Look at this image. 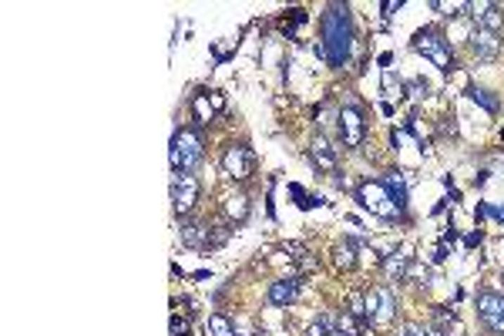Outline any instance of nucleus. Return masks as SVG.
<instances>
[{
	"instance_id": "nucleus-30",
	"label": "nucleus",
	"mask_w": 504,
	"mask_h": 336,
	"mask_svg": "<svg viewBox=\"0 0 504 336\" xmlns=\"http://www.w3.org/2000/svg\"><path fill=\"white\" fill-rule=\"evenodd\" d=\"M172 336H192L188 333V323H182L179 316H175V320H172Z\"/></svg>"
},
{
	"instance_id": "nucleus-9",
	"label": "nucleus",
	"mask_w": 504,
	"mask_h": 336,
	"mask_svg": "<svg viewBox=\"0 0 504 336\" xmlns=\"http://www.w3.org/2000/svg\"><path fill=\"white\" fill-rule=\"evenodd\" d=\"M222 172L229 179H249L252 175V152L245 145H229L222 155Z\"/></svg>"
},
{
	"instance_id": "nucleus-21",
	"label": "nucleus",
	"mask_w": 504,
	"mask_h": 336,
	"mask_svg": "<svg viewBox=\"0 0 504 336\" xmlns=\"http://www.w3.org/2000/svg\"><path fill=\"white\" fill-rule=\"evenodd\" d=\"M209 333H212V336H235V326L229 323V316L212 313V316H209Z\"/></svg>"
},
{
	"instance_id": "nucleus-20",
	"label": "nucleus",
	"mask_w": 504,
	"mask_h": 336,
	"mask_svg": "<svg viewBox=\"0 0 504 336\" xmlns=\"http://www.w3.org/2000/svg\"><path fill=\"white\" fill-rule=\"evenodd\" d=\"M467 98H471L474 105H481L484 111H491V115H494V111L501 108V101H498V98H494V94H491L488 88H477V84H471V88H467Z\"/></svg>"
},
{
	"instance_id": "nucleus-8",
	"label": "nucleus",
	"mask_w": 504,
	"mask_h": 336,
	"mask_svg": "<svg viewBox=\"0 0 504 336\" xmlns=\"http://www.w3.org/2000/svg\"><path fill=\"white\" fill-rule=\"evenodd\" d=\"M195 202H199V182H195V175H175V179H172V205H175V212L188 215Z\"/></svg>"
},
{
	"instance_id": "nucleus-23",
	"label": "nucleus",
	"mask_w": 504,
	"mask_h": 336,
	"mask_svg": "<svg viewBox=\"0 0 504 336\" xmlns=\"http://www.w3.org/2000/svg\"><path fill=\"white\" fill-rule=\"evenodd\" d=\"M290 195L296 199V205H299V209H313V205H323V199H316V195H306V188H303V185H296V182L290 185Z\"/></svg>"
},
{
	"instance_id": "nucleus-33",
	"label": "nucleus",
	"mask_w": 504,
	"mask_h": 336,
	"mask_svg": "<svg viewBox=\"0 0 504 336\" xmlns=\"http://www.w3.org/2000/svg\"><path fill=\"white\" fill-rule=\"evenodd\" d=\"M481 239H484V232H471V235H467L464 243H467V245H477V243H481Z\"/></svg>"
},
{
	"instance_id": "nucleus-6",
	"label": "nucleus",
	"mask_w": 504,
	"mask_h": 336,
	"mask_svg": "<svg viewBox=\"0 0 504 336\" xmlns=\"http://www.w3.org/2000/svg\"><path fill=\"white\" fill-rule=\"evenodd\" d=\"M336 128H340V141L347 148H360L363 138H367V124H363V111L356 105H347L336 118Z\"/></svg>"
},
{
	"instance_id": "nucleus-3",
	"label": "nucleus",
	"mask_w": 504,
	"mask_h": 336,
	"mask_svg": "<svg viewBox=\"0 0 504 336\" xmlns=\"http://www.w3.org/2000/svg\"><path fill=\"white\" fill-rule=\"evenodd\" d=\"M413 51H417V54H424L427 61H434L444 75H451V71L458 67V64H454V54H451V44H447V37H444L437 27H424V31L413 34Z\"/></svg>"
},
{
	"instance_id": "nucleus-13",
	"label": "nucleus",
	"mask_w": 504,
	"mask_h": 336,
	"mask_svg": "<svg viewBox=\"0 0 504 336\" xmlns=\"http://www.w3.org/2000/svg\"><path fill=\"white\" fill-rule=\"evenodd\" d=\"M313 162L320 172H336V148L323 135H316V141H313Z\"/></svg>"
},
{
	"instance_id": "nucleus-2",
	"label": "nucleus",
	"mask_w": 504,
	"mask_h": 336,
	"mask_svg": "<svg viewBox=\"0 0 504 336\" xmlns=\"http://www.w3.org/2000/svg\"><path fill=\"white\" fill-rule=\"evenodd\" d=\"M168 162L175 175H192V168L202 162V138L192 128H182L172 135V148H168Z\"/></svg>"
},
{
	"instance_id": "nucleus-10",
	"label": "nucleus",
	"mask_w": 504,
	"mask_h": 336,
	"mask_svg": "<svg viewBox=\"0 0 504 336\" xmlns=\"http://www.w3.org/2000/svg\"><path fill=\"white\" fill-rule=\"evenodd\" d=\"M471 14H474V24L481 31H491V34H501L504 27V14L498 4H471Z\"/></svg>"
},
{
	"instance_id": "nucleus-7",
	"label": "nucleus",
	"mask_w": 504,
	"mask_h": 336,
	"mask_svg": "<svg viewBox=\"0 0 504 336\" xmlns=\"http://www.w3.org/2000/svg\"><path fill=\"white\" fill-rule=\"evenodd\" d=\"M477 313L491 333L504 336V292H477Z\"/></svg>"
},
{
	"instance_id": "nucleus-17",
	"label": "nucleus",
	"mask_w": 504,
	"mask_h": 336,
	"mask_svg": "<svg viewBox=\"0 0 504 336\" xmlns=\"http://www.w3.org/2000/svg\"><path fill=\"white\" fill-rule=\"evenodd\" d=\"M192 111H195V122H199V124H209L219 108H215V101H209V94L199 91L195 98H192Z\"/></svg>"
},
{
	"instance_id": "nucleus-24",
	"label": "nucleus",
	"mask_w": 504,
	"mask_h": 336,
	"mask_svg": "<svg viewBox=\"0 0 504 336\" xmlns=\"http://www.w3.org/2000/svg\"><path fill=\"white\" fill-rule=\"evenodd\" d=\"M407 276L413 279V286H420V290H427V286H430V269H427V266H417V262H411Z\"/></svg>"
},
{
	"instance_id": "nucleus-16",
	"label": "nucleus",
	"mask_w": 504,
	"mask_h": 336,
	"mask_svg": "<svg viewBox=\"0 0 504 336\" xmlns=\"http://www.w3.org/2000/svg\"><path fill=\"white\" fill-rule=\"evenodd\" d=\"M333 262H336V269H343V273L353 269V266H356V243H353V239H343V243L333 249Z\"/></svg>"
},
{
	"instance_id": "nucleus-26",
	"label": "nucleus",
	"mask_w": 504,
	"mask_h": 336,
	"mask_svg": "<svg viewBox=\"0 0 504 336\" xmlns=\"http://www.w3.org/2000/svg\"><path fill=\"white\" fill-rule=\"evenodd\" d=\"M407 94H413V98H427L430 84L424 81V77H411V81H407Z\"/></svg>"
},
{
	"instance_id": "nucleus-1",
	"label": "nucleus",
	"mask_w": 504,
	"mask_h": 336,
	"mask_svg": "<svg viewBox=\"0 0 504 336\" xmlns=\"http://www.w3.org/2000/svg\"><path fill=\"white\" fill-rule=\"evenodd\" d=\"M323 47H326V61L330 67H347L353 51V17L350 7L333 4L323 14Z\"/></svg>"
},
{
	"instance_id": "nucleus-29",
	"label": "nucleus",
	"mask_w": 504,
	"mask_h": 336,
	"mask_svg": "<svg viewBox=\"0 0 504 336\" xmlns=\"http://www.w3.org/2000/svg\"><path fill=\"white\" fill-rule=\"evenodd\" d=\"M397 336H434L430 330H424V326H403Z\"/></svg>"
},
{
	"instance_id": "nucleus-31",
	"label": "nucleus",
	"mask_w": 504,
	"mask_h": 336,
	"mask_svg": "<svg viewBox=\"0 0 504 336\" xmlns=\"http://www.w3.org/2000/svg\"><path fill=\"white\" fill-rule=\"evenodd\" d=\"M306 336H336V333H330V330H326V323H313V326H309V333Z\"/></svg>"
},
{
	"instance_id": "nucleus-18",
	"label": "nucleus",
	"mask_w": 504,
	"mask_h": 336,
	"mask_svg": "<svg viewBox=\"0 0 504 336\" xmlns=\"http://www.w3.org/2000/svg\"><path fill=\"white\" fill-rule=\"evenodd\" d=\"M383 185H387L390 199L397 202V209L403 212V209H407V179H403V175H390V179H387Z\"/></svg>"
},
{
	"instance_id": "nucleus-11",
	"label": "nucleus",
	"mask_w": 504,
	"mask_h": 336,
	"mask_svg": "<svg viewBox=\"0 0 504 336\" xmlns=\"http://www.w3.org/2000/svg\"><path fill=\"white\" fill-rule=\"evenodd\" d=\"M471 51L477 54V58H481V61H494V58L501 54V41H498V34L474 27V34H471Z\"/></svg>"
},
{
	"instance_id": "nucleus-15",
	"label": "nucleus",
	"mask_w": 504,
	"mask_h": 336,
	"mask_svg": "<svg viewBox=\"0 0 504 336\" xmlns=\"http://www.w3.org/2000/svg\"><path fill=\"white\" fill-rule=\"evenodd\" d=\"M407 269H411V259L403 256V252H390L387 259H383V273L390 283H400V279H407Z\"/></svg>"
},
{
	"instance_id": "nucleus-4",
	"label": "nucleus",
	"mask_w": 504,
	"mask_h": 336,
	"mask_svg": "<svg viewBox=\"0 0 504 336\" xmlns=\"http://www.w3.org/2000/svg\"><path fill=\"white\" fill-rule=\"evenodd\" d=\"M356 202L367 209L370 215H377V219H383V222H394V219H400V209L397 202L390 199V192H387V185L383 182H360L356 185Z\"/></svg>"
},
{
	"instance_id": "nucleus-22",
	"label": "nucleus",
	"mask_w": 504,
	"mask_h": 336,
	"mask_svg": "<svg viewBox=\"0 0 504 336\" xmlns=\"http://www.w3.org/2000/svg\"><path fill=\"white\" fill-rule=\"evenodd\" d=\"M333 333L336 336H360V323H356V316H350V313H340Z\"/></svg>"
},
{
	"instance_id": "nucleus-19",
	"label": "nucleus",
	"mask_w": 504,
	"mask_h": 336,
	"mask_svg": "<svg viewBox=\"0 0 504 336\" xmlns=\"http://www.w3.org/2000/svg\"><path fill=\"white\" fill-rule=\"evenodd\" d=\"M222 212H226V219L243 222L245 215H249V199H245V195H229V199L222 202Z\"/></svg>"
},
{
	"instance_id": "nucleus-27",
	"label": "nucleus",
	"mask_w": 504,
	"mask_h": 336,
	"mask_svg": "<svg viewBox=\"0 0 504 336\" xmlns=\"http://www.w3.org/2000/svg\"><path fill=\"white\" fill-rule=\"evenodd\" d=\"M350 316H356V320H367V303H363V292H353V296H350Z\"/></svg>"
},
{
	"instance_id": "nucleus-34",
	"label": "nucleus",
	"mask_w": 504,
	"mask_h": 336,
	"mask_svg": "<svg viewBox=\"0 0 504 336\" xmlns=\"http://www.w3.org/2000/svg\"><path fill=\"white\" fill-rule=\"evenodd\" d=\"M494 219H501V222H504V205H501V209H498V212H494Z\"/></svg>"
},
{
	"instance_id": "nucleus-25",
	"label": "nucleus",
	"mask_w": 504,
	"mask_h": 336,
	"mask_svg": "<svg viewBox=\"0 0 504 336\" xmlns=\"http://www.w3.org/2000/svg\"><path fill=\"white\" fill-rule=\"evenodd\" d=\"M383 91L390 94V98H400V94H403V81H400V77H394V71H390V67L383 71Z\"/></svg>"
},
{
	"instance_id": "nucleus-32",
	"label": "nucleus",
	"mask_w": 504,
	"mask_h": 336,
	"mask_svg": "<svg viewBox=\"0 0 504 336\" xmlns=\"http://www.w3.org/2000/svg\"><path fill=\"white\" fill-rule=\"evenodd\" d=\"M397 7H403L400 0H387V4H383V14L390 17V14H394V11H397Z\"/></svg>"
},
{
	"instance_id": "nucleus-12",
	"label": "nucleus",
	"mask_w": 504,
	"mask_h": 336,
	"mask_svg": "<svg viewBox=\"0 0 504 336\" xmlns=\"http://www.w3.org/2000/svg\"><path fill=\"white\" fill-rule=\"evenodd\" d=\"M299 290H303V279H279V283H273L269 286V303L273 306H290L299 299Z\"/></svg>"
},
{
	"instance_id": "nucleus-28",
	"label": "nucleus",
	"mask_w": 504,
	"mask_h": 336,
	"mask_svg": "<svg viewBox=\"0 0 504 336\" xmlns=\"http://www.w3.org/2000/svg\"><path fill=\"white\" fill-rule=\"evenodd\" d=\"M363 303H367V320H370V323H377V290L363 292Z\"/></svg>"
},
{
	"instance_id": "nucleus-14",
	"label": "nucleus",
	"mask_w": 504,
	"mask_h": 336,
	"mask_svg": "<svg viewBox=\"0 0 504 336\" xmlns=\"http://www.w3.org/2000/svg\"><path fill=\"white\" fill-rule=\"evenodd\" d=\"M397 316V292L390 286H380L377 290V323H387Z\"/></svg>"
},
{
	"instance_id": "nucleus-5",
	"label": "nucleus",
	"mask_w": 504,
	"mask_h": 336,
	"mask_svg": "<svg viewBox=\"0 0 504 336\" xmlns=\"http://www.w3.org/2000/svg\"><path fill=\"white\" fill-rule=\"evenodd\" d=\"M226 239H229L226 226H205V222L182 226V243L192 249H219V245H226Z\"/></svg>"
}]
</instances>
